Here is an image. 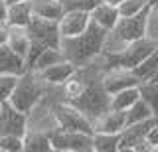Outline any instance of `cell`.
I'll use <instances>...</instances> for the list:
<instances>
[{
	"label": "cell",
	"mask_w": 158,
	"mask_h": 152,
	"mask_svg": "<svg viewBox=\"0 0 158 152\" xmlns=\"http://www.w3.org/2000/svg\"><path fill=\"white\" fill-rule=\"evenodd\" d=\"M24 136L18 134H2L0 136V152H22Z\"/></svg>",
	"instance_id": "obj_28"
},
{
	"label": "cell",
	"mask_w": 158,
	"mask_h": 152,
	"mask_svg": "<svg viewBox=\"0 0 158 152\" xmlns=\"http://www.w3.org/2000/svg\"><path fill=\"white\" fill-rule=\"evenodd\" d=\"M146 6H148V0H123L117 8H118L121 18H128V16L138 14L140 10H144Z\"/></svg>",
	"instance_id": "obj_27"
},
{
	"label": "cell",
	"mask_w": 158,
	"mask_h": 152,
	"mask_svg": "<svg viewBox=\"0 0 158 152\" xmlns=\"http://www.w3.org/2000/svg\"><path fill=\"white\" fill-rule=\"evenodd\" d=\"M18 75H6V73H0V105L10 101L14 87H16Z\"/></svg>",
	"instance_id": "obj_29"
},
{
	"label": "cell",
	"mask_w": 158,
	"mask_h": 152,
	"mask_svg": "<svg viewBox=\"0 0 158 152\" xmlns=\"http://www.w3.org/2000/svg\"><path fill=\"white\" fill-rule=\"evenodd\" d=\"M103 2H107V4H113V6H118V4H121L123 0H103Z\"/></svg>",
	"instance_id": "obj_33"
},
{
	"label": "cell",
	"mask_w": 158,
	"mask_h": 152,
	"mask_svg": "<svg viewBox=\"0 0 158 152\" xmlns=\"http://www.w3.org/2000/svg\"><path fill=\"white\" fill-rule=\"evenodd\" d=\"M107 34L109 30L101 28L97 22L91 20V24L87 26V30L83 34L73 36V38H61V46L59 47H61L67 61H71L75 67H83L103 53Z\"/></svg>",
	"instance_id": "obj_1"
},
{
	"label": "cell",
	"mask_w": 158,
	"mask_h": 152,
	"mask_svg": "<svg viewBox=\"0 0 158 152\" xmlns=\"http://www.w3.org/2000/svg\"><path fill=\"white\" fill-rule=\"evenodd\" d=\"M121 132H93V150L95 152H115L118 150Z\"/></svg>",
	"instance_id": "obj_21"
},
{
	"label": "cell",
	"mask_w": 158,
	"mask_h": 152,
	"mask_svg": "<svg viewBox=\"0 0 158 152\" xmlns=\"http://www.w3.org/2000/svg\"><path fill=\"white\" fill-rule=\"evenodd\" d=\"M75 69H77V67L73 65L71 61L63 60V61H59V63H53V65L46 67V69L38 71V75H40V79H42V81L49 83V85H61V83H65L69 77L75 73Z\"/></svg>",
	"instance_id": "obj_15"
},
{
	"label": "cell",
	"mask_w": 158,
	"mask_h": 152,
	"mask_svg": "<svg viewBox=\"0 0 158 152\" xmlns=\"http://www.w3.org/2000/svg\"><path fill=\"white\" fill-rule=\"evenodd\" d=\"M138 89H140V97L150 105L154 117L158 119V81H142Z\"/></svg>",
	"instance_id": "obj_26"
},
{
	"label": "cell",
	"mask_w": 158,
	"mask_h": 152,
	"mask_svg": "<svg viewBox=\"0 0 158 152\" xmlns=\"http://www.w3.org/2000/svg\"><path fill=\"white\" fill-rule=\"evenodd\" d=\"M28 130V115L18 111L10 101L0 105V136L2 134H18L24 136Z\"/></svg>",
	"instance_id": "obj_10"
},
{
	"label": "cell",
	"mask_w": 158,
	"mask_h": 152,
	"mask_svg": "<svg viewBox=\"0 0 158 152\" xmlns=\"http://www.w3.org/2000/svg\"><path fill=\"white\" fill-rule=\"evenodd\" d=\"M118 18H121L118 8L113 6V4H107V2H99L91 10V20L97 22L99 26L105 28V30H113V28L117 26Z\"/></svg>",
	"instance_id": "obj_17"
},
{
	"label": "cell",
	"mask_w": 158,
	"mask_h": 152,
	"mask_svg": "<svg viewBox=\"0 0 158 152\" xmlns=\"http://www.w3.org/2000/svg\"><path fill=\"white\" fill-rule=\"evenodd\" d=\"M6 12H8L6 0H0V22H4V24H6Z\"/></svg>",
	"instance_id": "obj_32"
},
{
	"label": "cell",
	"mask_w": 158,
	"mask_h": 152,
	"mask_svg": "<svg viewBox=\"0 0 158 152\" xmlns=\"http://www.w3.org/2000/svg\"><path fill=\"white\" fill-rule=\"evenodd\" d=\"M53 119H56L57 126L63 130H71V132H87V134H93L95 129H93V122L83 115L81 111H77L73 105L69 103H56L52 107Z\"/></svg>",
	"instance_id": "obj_6"
},
{
	"label": "cell",
	"mask_w": 158,
	"mask_h": 152,
	"mask_svg": "<svg viewBox=\"0 0 158 152\" xmlns=\"http://www.w3.org/2000/svg\"><path fill=\"white\" fill-rule=\"evenodd\" d=\"M156 71H158V46L154 47V51H152L150 55L144 57V61L138 63L135 69H132V73H135L140 81H150Z\"/></svg>",
	"instance_id": "obj_23"
},
{
	"label": "cell",
	"mask_w": 158,
	"mask_h": 152,
	"mask_svg": "<svg viewBox=\"0 0 158 152\" xmlns=\"http://www.w3.org/2000/svg\"><path fill=\"white\" fill-rule=\"evenodd\" d=\"M42 95H44V89H42V81H40L38 71L26 69L18 77L16 87H14L12 95H10V103H12L18 111L30 115L32 109L40 103Z\"/></svg>",
	"instance_id": "obj_5"
},
{
	"label": "cell",
	"mask_w": 158,
	"mask_h": 152,
	"mask_svg": "<svg viewBox=\"0 0 158 152\" xmlns=\"http://www.w3.org/2000/svg\"><path fill=\"white\" fill-rule=\"evenodd\" d=\"M154 12H156V16H158V6H156V8H154Z\"/></svg>",
	"instance_id": "obj_37"
},
{
	"label": "cell",
	"mask_w": 158,
	"mask_h": 152,
	"mask_svg": "<svg viewBox=\"0 0 158 152\" xmlns=\"http://www.w3.org/2000/svg\"><path fill=\"white\" fill-rule=\"evenodd\" d=\"M156 121H158L156 117H152V119L128 125L127 129L121 132L118 150H150V146L146 144V134H148V130L154 126Z\"/></svg>",
	"instance_id": "obj_9"
},
{
	"label": "cell",
	"mask_w": 158,
	"mask_h": 152,
	"mask_svg": "<svg viewBox=\"0 0 158 152\" xmlns=\"http://www.w3.org/2000/svg\"><path fill=\"white\" fill-rule=\"evenodd\" d=\"M24 71H26V60L14 51L8 43H0V73L20 77Z\"/></svg>",
	"instance_id": "obj_13"
},
{
	"label": "cell",
	"mask_w": 158,
	"mask_h": 152,
	"mask_svg": "<svg viewBox=\"0 0 158 152\" xmlns=\"http://www.w3.org/2000/svg\"><path fill=\"white\" fill-rule=\"evenodd\" d=\"M10 28V26H8ZM8 46L12 47L16 53L26 60V53H28V47H30V36L26 32V28H10L8 32Z\"/></svg>",
	"instance_id": "obj_22"
},
{
	"label": "cell",
	"mask_w": 158,
	"mask_h": 152,
	"mask_svg": "<svg viewBox=\"0 0 158 152\" xmlns=\"http://www.w3.org/2000/svg\"><path fill=\"white\" fill-rule=\"evenodd\" d=\"M148 4H150L152 8H156V6H158V0H148Z\"/></svg>",
	"instance_id": "obj_34"
},
{
	"label": "cell",
	"mask_w": 158,
	"mask_h": 152,
	"mask_svg": "<svg viewBox=\"0 0 158 152\" xmlns=\"http://www.w3.org/2000/svg\"><path fill=\"white\" fill-rule=\"evenodd\" d=\"M63 60H65V55H63L61 47H46V50L38 55V60H36V63H34V67H32V71H42V69H46V67L53 65V63L63 61Z\"/></svg>",
	"instance_id": "obj_24"
},
{
	"label": "cell",
	"mask_w": 158,
	"mask_h": 152,
	"mask_svg": "<svg viewBox=\"0 0 158 152\" xmlns=\"http://www.w3.org/2000/svg\"><path fill=\"white\" fill-rule=\"evenodd\" d=\"M24 150L28 152H49L52 148V140H49L48 132H40V130H26L24 134Z\"/></svg>",
	"instance_id": "obj_19"
},
{
	"label": "cell",
	"mask_w": 158,
	"mask_h": 152,
	"mask_svg": "<svg viewBox=\"0 0 158 152\" xmlns=\"http://www.w3.org/2000/svg\"><path fill=\"white\" fill-rule=\"evenodd\" d=\"M93 129L99 132H123L127 129V111L109 109L105 115L93 122Z\"/></svg>",
	"instance_id": "obj_16"
},
{
	"label": "cell",
	"mask_w": 158,
	"mask_h": 152,
	"mask_svg": "<svg viewBox=\"0 0 158 152\" xmlns=\"http://www.w3.org/2000/svg\"><path fill=\"white\" fill-rule=\"evenodd\" d=\"M150 81H158V71L154 73V77H152V79H150Z\"/></svg>",
	"instance_id": "obj_36"
},
{
	"label": "cell",
	"mask_w": 158,
	"mask_h": 152,
	"mask_svg": "<svg viewBox=\"0 0 158 152\" xmlns=\"http://www.w3.org/2000/svg\"><path fill=\"white\" fill-rule=\"evenodd\" d=\"M26 32L30 40L44 43L46 47H59L61 46V34H59V26L53 20H46V18L34 16L32 22L26 26Z\"/></svg>",
	"instance_id": "obj_8"
},
{
	"label": "cell",
	"mask_w": 158,
	"mask_h": 152,
	"mask_svg": "<svg viewBox=\"0 0 158 152\" xmlns=\"http://www.w3.org/2000/svg\"><path fill=\"white\" fill-rule=\"evenodd\" d=\"M34 18V8L32 0H24V2H14L8 4L6 12V26L10 28H26Z\"/></svg>",
	"instance_id": "obj_14"
},
{
	"label": "cell",
	"mask_w": 158,
	"mask_h": 152,
	"mask_svg": "<svg viewBox=\"0 0 158 152\" xmlns=\"http://www.w3.org/2000/svg\"><path fill=\"white\" fill-rule=\"evenodd\" d=\"M91 24V14L83 12V10H67L59 18L57 26H59V34L61 38H73L79 36L87 30V26Z\"/></svg>",
	"instance_id": "obj_11"
},
{
	"label": "cell",
	"mask_w": 158,
	"mask_h": 152,
	"mask_svg": "<svg viewBox=\"0 0 158 152\" xmlns=\"http://www.w3.org/2000/svg\"><path fill=\"white\" fill-rule=\"evenodd\" d=\"M152 16V6L148 4L144 10H140L135 16L128 18H118L117 26L113 30H109L107 40H105V47L103 51H118L131 42H136L140 38H146L148 32V22Z\"/></svg>",
	"instance_id": "obj_3"
},
{
	"label": "cell",
	"mask_w": 158,
	"mask_h": 152,
	"mask_svg": "<svg viewBox=\"0 0 158 152\" xmlns=\"http://www.w3.org/2000/svg\"><path fill=\"white\" fill-rule=\"evenodd\" d=\"M69 105H73L77 111H81L91 122H95L99 117H103L111 109V93L103 85V69L91 61V71H89V79L85 89L81 91V95H77L75 99L65 101Z\"/></svg>",
	"instance_id": "obj_2"
},
{
	"label": "cell",
	"mask_w": 158,
	"mask_h": 152,
	"mask_svg": "<svg viewBox=\"0 0 158 152\" xmlns=\"http://www.w3.org/2000/svg\"><path fill=\"white\" fill-rule=\"evenodd\" d=\"M158 46L156 38H140L136 42L127 43L123 50L118 51H103V65L101 69H135L138 63L144 61L146 55H150Z\"/></svg>",
	"instance_id": "obj_4"
},
{
	"label": "cell",
	"mask_w": 158,
	"mask_h": 152,
	"mask_svg": "<svg viewBox=\"0 0 158 152\" xmlns=\"http://www.w3.org/2000/svg\"><path fill=\"white\" fill-rule=\"evenodd\" d=\"M138 99H140V89L138 87H127V89H121L111 95V109L128 111Z\"/></svg>",
	"instance_id": "obj_20"
},
{
	"label": "cell",
	"mask_w": 158,
	"mask_h": 152,
	"mask_svg": "<svg viewBox=\"0 0 158 152\" xmlns=\"http://www.w3.org/2000/svg\"><path fill=\"white\" fill-rule=\"evenodd\" d=\"M146 144L150 146V150H158V121L154 122V126L148 130V134H146Z\"/></svg>",
	"instance_id": "obj_31"
},
{
	"label": "cell",
	"mask_w": 158,
	"mask_h": 152,
	"mask_svg": "<svg viewBox=\"0 0 158 152\" xmlns=\"http://www.w3.org/2000/svg\"><path fill=\"white\" fill-rule=\"evenodd\" d=\"M152 117H154V113H152L150 105L140 97V99L127 111V126L135 125V122H140V121H146V119H152Z\"/></svg>",
	"instance_id": "obj_25"
},
{
	"label": "cell",
	"mask_w": 158,
	"mask_h": 152,
	"mask_svg": "<svg viewBox=\"0 0 158 152\" xmlns=\"http://www.w3.org/2000/svg\"><path fill=\"white\" fill-rule=\"evenodd\" d=\"M140 83L142 81L132 73V69H107V71H103V85H105V89L111 95L121 91V89H127V87H138Z\"/></svg>",
	"instance_id": "obj_12"
},
{
	"label": "cell",
	"mask_w": 158,
	"mask_h": 152,
	"mask_svg": "<svg viewBox=\"0 0 158 152\" xmlns=\"http://www.w3.org/2000/svg\"><path fill=\"white\" fill-rule=\"evenodd\" d=\"M32 8H34V16L53 20V22H59V18L65 14L63 0H32Z\"/></svg>",
	"instance_id": "obj_18"
},
{
	"label": "cell",
	"mask_w": 158,
	"mask_h": 152,
	"mask_svg": "<svg viewBox=\"0 0 158 152\" xmlns=\"http://www.w3.org/2000/svg\"><path fill=\"white\" fill-rule=\"evenodd\" d=\"M99 2H103V0H63V8L67 10H83V12H89L97 6Z\"/></svg>",
	"instance_id": "obj_30"
},
{
	"label": "cell",
	"mask_w": 158,
	"mask_h": 152,
	"mask_svg": "<svg viewBox=\"0 0 158 152\" xmlns=\"http://www.w3.org/2000/svg\"><path fill=\"white\" fill-rule=\"evenodd\" d=\"M49 134L52 148L59 152H89L93 150V134L87 132H71L63 129H53Z\"/></svg>",
	"instance_id": "obj_7"
},
{
	"label": "cell",
	"mask_w": 158,
	"mask_h": 152,
	"mask_svg": "<svg viewBox=\"0 0 158 152\" xmlns=\"http://www.w3.org/2000/svg\"><path fill=\"white\" fill-rule=\"evenodd\" d=\"M14 2H24V0H6V4H14Z\"/></svg>",
	"instance_id": "obj_35"
}]
</instances>
